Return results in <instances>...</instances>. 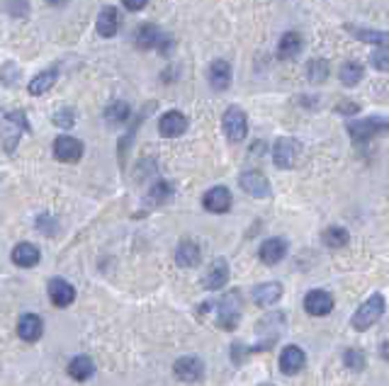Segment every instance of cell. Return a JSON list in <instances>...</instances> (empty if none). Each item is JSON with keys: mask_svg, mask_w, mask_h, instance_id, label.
Returning a JSON list of instances; mask_svg holds the SVG:
<instances>
[{"mask_svg": "<svg viewBox=\"0 0 389 386\" xmlns=\"http://www.w3.org/2000/svg\"><path fill=\"white\" fill-rule=\"evenodd\" d=\"M338 112H358V107L356 105H346V102H343V105H338Z\"/></svg>", "mask_w": 389, "mask_h": 386, "instance_id": "cell-37", "label": "cell"}, {"mask_svg": "<svg viewBox=\"0 0 389 386\" xmlns=\"http://www.w3.org/2000/svg\"><path fill=\"white\" fill-rule=\"evenodd\" d=\"M239 319H241V296L239 291H231L216 306V325L224 330H234L239 325Z\"/></svg>", "mask_w": 389, "mask_h": 386, "instance_id": "cell-3", "label": "cell"}, {"mask_svg": "<svg viewBox=\"0 0 389 386\" xmlns=\"http://www.w3.org/2000/svg\"><path fill=\"white\" fill-rule=\"evenodd\" d=\"M299 51H302V37H299L297 32L283 34V39H280V47H278L280 58H294Z\"/></svg>", "mask_w": 389, "mask_h": 386, "instance_id": "cell-26", "label": "cell"}, {"mask_svg": "<svg viewBox=\"0 0 389 386\" xmlns=\"http://www.w3.org/2000/svg\"><path fill=\"white\" fill-rule=\"evenodd\" d=\"M307 357H304V350L299 345H287V348L280 353V369L285 374H297L304 367Z\"/></svg>", "mask_w": 389, "mask_h": 386, "instance_id": "cell-14", "label": "cell"}, {"mask_svg": "<svg viewBox=\"0 0 389 386\" xmlns=\"http://www.w3.org/2000/svg\"><path fill=\"white\" fill-rule=\"evenodd\" d=\"M73 122H76V112H73V110H61V112H56V115H54V124L61 127V129L73 127Z\"/></svg>", "mask_w": 389, "mask_h": 386, "instance_id": "cell-35", "label": "cell"}, {"mask_svg": "<svg viewBox=\"0 0 389 386\" xmlns=\"http://www.w3.org/2000/svg\"><path fill=\"white\" fill-rule=\"evenodd\" d=\"M173 372L178 379L193 384V382H200L202 379V374H205V364H202V360H197V357H180L178 362L173 364Z\"/></svg>", "mask_w": 389, "mask_h": 386, "instance_id": "cell-12", "label": "cell"}, {"mask_svg": "<svg viewBox=\"0 0 389 386\" xmlns=\"http://www.w3.org/2000/svg\"><path fill=\"white\" fill-rule=\"evenodd\" d=\"M39 248L32 243H19L13 248V262L17 267H34L39 262Z\"/></svg>", "mask_w": 389, "mask_h": 386, "instance_id": "cell-23", "label": "cell"}, {"mask_svg": "<svg viewBox=\"0 0 389 386\" xmlns=\"http://www.w3.org/2000/svg\"><path fill=\"white\" fill-rule=\"evenodd\" d=\"M307 76H309V81H312V83L326 81V76H328V63L324 61V58H314V61H309Z\"/></svg>", "mask_w": 389, "mask_h": 386, "instance_id": "cell-32", "label": "cell"}, {"mask_svg": "<svg viewBox=\"0 0 389 386\" xmlns=\"http://www.w3.org/2000/svg\"><path fill=\"white\" fill-rule=\"evenodd\" d=\"M209 86L219 93L231 86V66L226 61H221V58L209 66Z\"/></svg>", "mask_w": 389, "mask_h": 386, "instance_id": "cell-20", "label": "cell"}, {"mask_svg": "<svg viewBox=\"0 0 389 386\" xmlns=\"http://www.w3.org/2000/svg\"><path fill=\"white\" fill-rule=\"evenodd\" d=\"M239 182H241V187H244V190L248 192L251 197H258V200H265V197H270V192H273V190H270L268 177H265L263 172H258V170L241 172Z\"/></svg>", "mask_w": 389, "mask_h": 386, "instance_id": "cell-6", "label": "cell"}, {"mask_svg": "<svg viewBox=\"0 0 389 386\" xmlns=\"http://www.w3.org/2000/svg\"><path fill=\"white\" fill-rule=\"evenodd\" d=\"M161 44H168V39H166V34H161L159 27H154V24H141L139 29H136V47L139 49H154V47H161Z\"/></svg>", "mask_w": 389, "mask_h": 386, "instance_id": "cell-19", "label": "cell"}, {"mask_svg": "<svg viewBox=\"0 0 389 386\" xmlns=\"http://www.w3.org/2000/svg\"><path fill=\"white\" fill-rule=\"evenodd\" d=\"M170 197H173V185H170V182H166V180H159L149 192V204H154V207L164 204V202H168Z\"/></svg>", "mask_w": 389, "mask_h": 386, "instance_id": "cell-31", "label": "cell"}, {"mask_svg": "<svg viewBox=\"0 0 389 386\" xmlns=\"http://www.w3.org/2000/svg\"><path fill=\"white\" fill-rule=\"evenodd\" d=\"M56 76H58V73L54 71V68H49V71L39 73L37 78H32V81H29V86H27L29 95H44L47 90H51V86L56 83Z\"/></svg>", "mask_w": 389, "mask_h": 386, "instance_id": "cell-25", "label": "cell"}, {"mask_svg": "<svg viewBox=\"0 0 389 386\" xmlns=\"http://www.w3.org/2000/svg\"><path fill=\"white\" fill-rule=\"evenodd\" d=\"M348 134L358 143L370 141V138L380 136V134H389V120H385V117H367V120L348 122Z\"/></svg>", "mask_w": 389, "mask_h": 386, "instance_id": "cell-2", "label": "cell"}, {"mask_svg": "<svg viewBox=\"0 0 389 386\" xmlns=\"http://www.w3.org/2000/svg\"><path fill=\"white\" fill-rule=\"evenodd\" d=\"M346 32L356 34L360 42H372V44H389V34L387 32H375V29H363L356 27V24H346Z\"/></svg>", "mask_w": 389, "mask_h": 386, "instance_id": "cell-28", "label": "cell"}, {"mask_svg": "<svg viewBox=\"0 0 389 386\" xmlns=\"http://www.w3.org/2000/svg\"><path fill=\"white\" fill-rule=\"evenodd\" d=\"M302 153V143L297 138H278L273 146V161L278 168H292Z\"/></svg>", "mask_w": 389, "mask_h": 386, "instance_id": "cell-5", "label": "cell"}, {"mask_svg": "<svg viewBox=\"0 0 389 386\" xmlns=\"http://www.w3.org/2000/svg\"><path fill=\"white\" fill-rule=\"evenodd\" d=\"M333 309V296L328 294V291L324 289H314L309 291L307 296H304V311L312 316H317V319H321V316H328Z\"/></svg>", "mask_w": 389, "mask_h": 386, "instance_id": "cell-7", "label": "cell"}, {"mask_svg": "<svg viewBox=\"0 0 389 386\" xmlns=\"http://www.w3.org/2000/svg\"><path fill=\"white\" fill-rule=\"evenodd\" d=\"M54 156L61 163H76L83 156V143L73 136H58L54 141Z\"/></svg>", "mask_w": 389, "mask_h": 386, "instance_id": "cell-8", "label": "cell"}, {"mask_svg": "<svg viewBox=\"0 0 389 386\" xmlns=\"http://www.w3.org/2000/svg\"><path fill=\"white\" fill-rule=\"evenodd\" d=\"M122 3H125V8H127V10H132V13H136V10H144L149 0H122Z\"/></svg>", "mask_w": 389, "mask_h": 386, "instance_id": "cell-36", "label": "cell"}, {"mask_svg": "<svg viewBox=\"0 0 389 386\" xmlns=\"http://www.w3.org/2000/svg\"><path fill=\"white\" fill-rule=\"evenodd\" d=\"M202 207H205L207 211H212V214H224V211H229L231 207V195L226 187H212V190L205 192V197H202Z\"/></svg>", "mask_w": 389, "mask_h": 386, "instance_id": "cell-9", "label": "cell"}, {"mask_svg": "<svg viewBox=\"0 0 389 386\" xmlns=\"http://www.w3.org/2000/svg\"><path fill=\"white\" fill-rule=\"evenodd\" d=\"M380 353H382V357H385L387 362H389V343H382L380 345Z\"/></svg>", "mask_w": 389, "mask_h": 386, "instance_id": "cell-38", "label": "cell"}, {"mask_svg": "<svg viewBox=\"0 0 389 386\" xmlns=\"http://www.w3.org/2000/svg\"><path fill=\"white\" fill-rule=\"evenodd\" d=\"M175 262L180 267H195L200 262V246L195 241H183L175 250Z\"/></svg>", "mask_w": 389, "mask_h": 386, "instance_id": "cell-24", "label": "cell"}, {"mask_svg": "<svg viewBox=\"0 0 389 386\" xmlns=\"http://www.w3.org/2000/svg\"><path fill=\"white\" fill-rule=\"evenodd\" d=\"M343 362H346V367L351 369V372H363L365 369V355L360 353V350H346V355H343Z\"/></svg>", "mask_w": 389, "mask_h": 386, "instance_id": "cell-33", "label": "cell"}, {"mask_svg": "<svg viewBox=\"0 0 389 386\" xmlns=\"http://www.w3.org/2000/svg\"><path fill=\"white\" fill-rule=\"evenodd\" d=\"M258 255L265 265H278V262L287 255V241L285 239H268L263 246H260Z\"/></svg>", "mask_w": 389, "mask_h": 386, "instance_id": "cell-17", "label": "cell"}, {"mask_svg": "<svg viewBox=\"0 0 389 386\" xmlns=\"http://www.w3.org/2000/svg\"><path fill=\"white\" fill-rule=\"evenodd\" d=\"M258 386H275V384H258Z\"/></svg>", "mask_w": 389, "mask_h": 386, "instance_id": "cell-40", "label": "cell"}, {"mask_svg": "<svg viewBox=\"0 0 389 386\" xmlns=\"http://www.w3.org/2000/svg\"><path fill=\"white\" fill-rule=\"evenodd\" d=\"M68 3V0H49V5H56V8H58V5H66Z\"/></svg>", "mask_w": 389, "mask_h": 386, "instance_id": "cell-39", "label": "cell"}, {"mask_svg": "<svg viewBox=\"0 0 389 386\" xmlns=\"http://www.w3.org/2000/svg\"><path fill=\"white\" fill-rule=\"evenodd\" d=\"M372 66H375L377 71L389 73V47H382V49H377V51L372 54Z\"/></svg>", "mask_w": 389, "mask_h": 386, "instance_id": "cell-34", "label": "cell"}, {"mask_svg": "<svg viewBox=\"0 0 389 386\" xmlns=\"http://www.w3.org/2000/svg\"><path fill=\"white\" fill-rule=\"evenodd\" d=\"M221 127H224V134L231 143H239L246 138L248 134V120H246V112L241 107H229L221 117Z\"/></svg>", "mask_w": 389, "mask_h": 386, "instance_id": "cell-4", "label": "cell"}, {"mask_svg": "<svg viewBox=\"0 0 389 386\" xmlns=\"http://www.w3.org/2000/svg\"><path fill=\"white\" fill-rule=\"evenodd\" d=\"M44 333V323L39 316L34 314H22L17 321V335L24 340V343H37Z\"/></svg>", "mask_w": 389, "mask_h": 386, "instance_id": "cell-13", "label": "cell"}, {"mask_svg": "<svg viewBox=\"0 0 389 386\" xmlns=\"http://www.w3.org/2000/svg\"><path fill=\"white\" fill-rule=\"evenodd\" d=\"M95 29L100 37L110 39L117 34V29H120V13H117L112 5H107V8L100 10V15H97V22H95Z\"/></svg>", "mask_w": 389, "mask_h": 386, "instance_id": "cell-15", "label": "cell"}, {"mask_svg": "<svg viewBox=\"0 0 389 386\" xmlns=\"http://www.w3.org/2000/svg\"><path fill=\"white\" fill-rule=\"evenodd\" d=\"M105 120H107V124H125V122L129 120V105L122 100L112 102L105 110Z\"/></svg>", "mask_w": 389, "mask_h": 386, "instance_id": "cell-29", "label": "cell"}, {"mask_svg": "<svg viewBox=\"0 0 389 386\" xmlns=\"http://www.w3.org/2000/svg\"><path fill=\"white\" fill-rule=\"evenodd\" d=\"M338 76H341V83H343V86L353 88V86H358V83L363 81V76H365V71H363L360 63L348 61V63H343V66H341V71H338Z\"/></svg>", "mask_w": 389, "mask_h": 386, "instance_id": "cell-27", "label": "cell"}, {"mask_svg": "<svg viewBox=\"0 0 389 386\" xmlns=\"http://www.w3.org/2000/svg\"><path fill=\"white\" fill-rule=\"evenodd\" d=\"M93 372H95V364H93V360L86 357V355H78V357H73L71 362H68V377L76 379V382L90 379Z\"/></svg>", "mask_w": 389, "mask_h": 386, "instance_id": "cell-22", "label": "cell"}, {"mask_svg": "<svg viewBox=\"0 0 389 386\" xmlns=\"http://www.w3.org/2000/svg\"><path fill=\"white\" fill-rule=\"evenodd\" d=\"M49 299L54 306H68L76 299V289L66 280H51L49 282Z\"/></svg>", "mask_w": 389, "mask_h": 386, "instance_id": "cell-18", "label": "cell"}, {"mask_svg": "<svg viewBox=\"0 0 389 386\" xmlns=\"http://www.w3.org/2000/svg\"><path fill=\"white\" fill-rule=\"evenodd\" d=\"M321 241H324V246H328V248H343V246L348 243V231L341 229V226H331V229L324 231Z\"/></svg>", "mask_w": 389, "mask_h": 386, "instance_id": "cell-30", "label": "cell"}, {"mask_svg": "<svg viewBox=\"0 0 389 386\" xmlns=\"http://www.w3.org/2000/svg\"><path fill=\"white\" fill-rule=\"evenodd\" d=\"M385 314V296L372 294L365 304H360V309L353 314V328L356 330H367L370 325H375Z\"/></svg>", "mask_w": 389, "mask_h": 386, "instance_id": "cell-1", "label": "cell"}, {"mask_svg": "<svg viewBox=\"0 0 389 386\" xmlns=\"http://www.w3.org/2000/svg\"><path fill=\"white\" fill-rule=\"evenodd\" d=\"M226 280H229V265L224 260H214L209 270L205 272V277H202V284H205V289L216 291L226 284Z\"/></svg>", "mask_w": 389, "mask_h": 386, "instance_id": "cell-16", "label": "cell"}, {"mask_svg": "<svg viewBox=\"0 0 389 386\" xmlns=\"http://www.w3.org/2000/svg\"><path fill=\"white\" fill-rule=\"evenodd\" d=\"M253 301L263 309H270L273 304H278L280 296H283V284L280 282H263V284H255L251 291Z\"/></svg>", "mask_w": 389, "mask_h": 386, "instance_id": "cell-10", "label": "cell"}, {"mask_svg": "<svg viewBox=\"0 0 389 386\" xmlns=\"http://www.w3.org/2000/svg\"><path fill=\"white\" fill-rule=\"evenodd\" d=\"M185 129H188V120H185V115L178 110L166 112L159 120V131H161V136H166V138L180 136V134H185Z\"/></svg>", "mask_w": 389, "mask_h": 386, "instance_id": "cell-11", "label": "cell"}, {"mask_svg": "<svg viewBox=\"0 0 389 386\" xmlns=\"http://www.w3.org/2000/svg\"><path fill=\"white\" fill-rule=\"evenodd\" d=\"M17 124L22 127L24 124V115L22 112H10V115H5V131H3V138H5V151H13L15 141L19 138V129Z\"/></svg>", "mask_w": 389, "mask_h": 386, "instance_id": "cell-21", "label": "cell"}]
</instances>
